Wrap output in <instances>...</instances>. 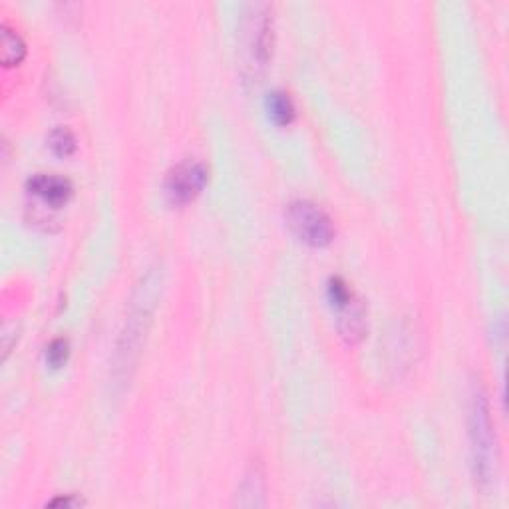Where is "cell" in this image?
<instances>
[{
  "label": "cell",
  "mask_w": 509,
  "mask_h": 509,
  "mask_svg": "<svg viewBox=\"0 0 509 509\" xmlns=\"http://www.w3.org/2000/svg\"><path fill=\"white\" fill-rule=\"evenodd\" d=\"M468 440L473 478L481 488H488L497 476V438L488 394L481 384H473L470 390Z\"/></svg>",
  "instance_id": "obj_1"
},
{
  "label": "cell",
  "mask_w": 509,
  "mask_h": 509,
  "mask_svg": "<svg viewBox=\"0 0 509 509\" xmlns=\"http://www.w3.org/2000/svg\"><path fill=\"white\" fill-rule=\"evenodd\" d=\"M161 291V275L156 271H149L146 277L135 287L132 295L130 307H127V317L124 320V328L117 343L116 352V372H125L133 368L135 359H138L141 343L146 341V333L149 328L151 315H154L158 296Z\"/></svg>",
  "instance_id": "obj_2"
},
{
  "label": "cell",
  "mask_w": 509,
  "mask_h": 509,
  "mask_svg": "<svg viewBox=\"0 0 509 509\" xmlns=\"http://www.w3.org/2000/svg\"><path fill=\"white\" fill-rule=\"evenodd\" d=\"M273 11L269 4L249 6V12L245 14L241 27L243 64L249 78H257L273 56Z\"/></svg>",
  "instance_id": "obj_3"
},
{
  "label": "cell",
  "mask_w": 509,
  "mask_h": 509,
  "mask_svg": "<svg viewBox=\"0 0 509 509\" xmlns=\"http://www.w3.org/2000/svg\"><path fill=\"white\" fill-rule=\"evenodd\" d=\"M285 222L291 233L309 247H327L335 239V225L317 203L309 199L291 201L285 209Z\"/></svg>",
  "instance_id": "obj_4"
},
{
  "label": "cell",
  "mask_w": 509,
  "mask_h": 509,
  "mask_svg": "<svg viewBox=\"0 0 509 509\" xmlns=\"http://www.w3.org/2000/svg\"><path fill=\"white\" fill-rule=\"evenodd\" d=\"M209 182V169L195 159H185L182 164L169 169L166 175L164 190L169 203L174 206H185L193 201L198 195L206 190Z\"/></svg>",
  "instance_id": "obj_5"
},
{
  "label": "cell",
  "mask_w": 509,
  "mask_h": 509,
  "mask_svg": "<svg viewBox=\"0 0 509 509\" xmlns=\"http://www.w3.org/2000/svg\"><path fill=\"white\" fill-rule=\"evenodd\" d=\"M27 190L48 207H62L70 201L74 188L72 182L56 174H36L27 182Z\"/></svg>",
  "instance_id": "obj_6"
},
{
  "label": "cell",
  "mask_w": 509,
  "mask_h": 509,
  "mask_svg": "<svg viewBox=\"0 0 509 509\" xmlns=\"http://www.w3.org/2000/svg\"><path fill=\"white\" fill-rule=\"evenodd\" d=\"M338 333L351 344L359 343L367 333V311L356 296H352V301L346 303L343 309H338Z\"/></svg>",
  "instance_id": "obj_7"
},
{
  "label": "cell",
  "mask_w": 509,
  "mask_h": 509,
  "mask_svg": "<svg viewBox=\"0 0 509 509\" xmlns=\"http://www.w3.org/2000/svg\"><path fill=\"white\" fill-rule=\"evenodd\" d=\"M237 505L261 507L265 505V473L259 464H253L237 489Z\"/></svg>",
  "instance_id": "obj_8"
},
{
  "label": "cell",
  "mask_w": 509,
  "mask_h": 509,
  "mask_svg": "<svg viewBox=\"0 0 509 509\" xmlns=\"http://www.w3.org/2000/svg\"><path fill=\"white\" fill-rule=\"evenodd\" d=\"M267 109H269L271 120L281 127L291 125L296 116V109H295L291 96H288L283 90L271 92L267 98Z\"/></svg>",
  "instance_id": "obj_9"
},
{
  "label": "cell",
  "mask_w": 509,
  "mask_h": 509,
  "mask_svg": "<svg viewBox=\"0 0 509 509\" xmlns=\"http://www.w3.org/2000/svg\"><path fill=\"white\" fill-rule=\"evenodd\" d=\"M0 32H3V64L6 68L19 66L27 56V44H24L20 34L12 30L8 24H3Z\"/></svg>",
  "instance_id": "obj_10"
},
{
  "label": "cell",
  "mask_w": 509,
  "mask_h": 509,
  "mask_svg": "<svg viewBox=\"0 0 509 509\" xmlns=\"http://www.w3.org/2000/svg\"><path fill=\"white\" fill-rule=\"evenodd\" d=\"M48 148L58 158H70L76 151V138L70 130L66 127H56L48 133Z\"/></svg>",
  "instance_id": "obj_11"
},
{
  "label": "cell",
  "mask_w": 509,
  "mask_h": 509,
  "mask_svg": "<svg viewBox=\"0 0 509 509\" xmlns=\"http://www.w3.org/2000/svg\"><path fill=\"white\" fill-rule=\"evenodd\" d=\"M327 291H328V301L336 311L343 309L346 303H351L352 296H354L349 288V285H346V281L341 277H330Z\"/></svg>",
  "instance_id": "obj_12"
},
{
  "label": "cell",
  "mask_w": 509,
  "mask_h": 509,
  "mask_svg": "<svg viewBox=\"0 0 509 509\" xmlns=\"http://www.w3.org/2000/svg\"><path fill=\"white\" fill-rule=\"evenodd\" d=\"M68 356H70V344H68L66 338H54V341L46 346V362L53 368L64 367Z\"/></svg>",
  "instance_id": "obj_13"
},
{
  "label": "cell",
  "mask_w": 509,
  "mask_h": 509,
  "mask_svg": "<svg viewBox=\"0 0 509 509\" xmlns=\"http://www.w3.org/2000/svg\"><path fill=\"white\" fill-rule=\"evenodd\" d=\"M48 505H64V507H76V505H82V502L78 497H74V496H66V497H58V499H53Z\"/></svg>",
  "instance_id": "obj_14"
}]
</instances>
